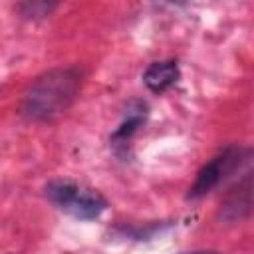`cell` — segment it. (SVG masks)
I'll return each mask as SVG.
<instances>
[{"label":"cell","instance_id":"52a82bcc","mask_svg":"<svg viewBox=\"0 0 254 254\" xmlns=\"http://www.w3.org/2000/svg\"><path fill=\"white\" fill-rule=\"evenodd\" d=\"M58 4L54 2H46V0H32V2H22L18 4V10L24 18L30 20H38V18H46L56 10Z\"/></svg>","mask_w":254,"mask_h":254},{"label":"cell","instance_id":"6da1fadb","mask_svg":"<svg viewBox=\"0 0 254 254\" xmlns=\"http://www.w3.org/2000/svg\"><path fill=\"white\" fill-rule=\"evenodd\" d=\"M81 87L77 67H56L36 77L22 95L20 115L34 123L54 121L69 109Z\"/></svg>","mask_w":254,"mask_h":254},{"label":"cell","instance_id":"277c9868","mask_svg":"<svg viewBox=\"0 0 254 254\" xmlns=\"http://www.w3.org/2000/svg\"><path fill=\"white\" fill-rule=\"evenodd\" d=\"M254 212V181H244L220 204L218 216L224 222H240Z\"/></svg>","mask_w":254,"mask_h":254},{"label":"cell","instance_id":"7a4b0ae2","mask_svg":"<svg viewBox=\"0 0 254 254\" xmlns=\"http://www.w3.org/2000/svg\"><path fill=\"white\" fill-rule=\"evenodd\" d=\"M44 194L58 210L79 220H95L107 208V200L95 189L73 181H52L46 185Z\"/></svg>","mask_w":254,"mask_h":254},{"label":"cell","instance_id":"3957f363","mask_svg":"<svg viewBox=\"0 0 254 254\" xmlns=\"http://www.w3.org/2000/svg\"><path fill=\"white\" fill-rule=\"evenodd\" d=\"M244 159V151L236 149V147H226L222 153H218L216 157H212L196 175L194 185L189 190V198H198L204 196L206 192H210L214 187H218V183L230 175L234 171V167Z\"/></svg>","mask_w":254,"mask_h":254},{"label":"cell","instance_id":"ba28073f","mask_svg":"<svg viewBox=\"0 0 254 254\" xmlns=\"http://www.w3.org/2000/svg\"><path fill=\"white\" fill-rule=\"evenodd\" d=\"M187 254H218L214 250H196V252H187Z\"/></svg>","mask_w":254,"mask_h":254},{"label":"cell","instance_id":"8992f818","mask_svg":"<svg viewBox=\"0 0 254 254\" xmlns=\"http://www.w3.org/2000/svg\"><path fill=\"white\" fill-rule=\"evenodd\" d=\"M147 113H149V107H147L145 101H139V99L131 101V103L127 105V109H125L123 121L119 123V127H117V129L113 131V135H111V143H113V145H125V143L137 133V129L145 123Z\"/></svg>","mask_w":254,"mask_h":254},{"label":"cell","instance_id":"5b68a950","mask_svg":"<svg viewBox=\"0 0 254 254\" xmlns=\"http://www.w3.org/2000/svg\"><path fill=\"white\" fill-rule=\"evenodd\" d=\"M181 77L179 64L175 60H163V62H153L149 67L143 71V83L151 93H165L171 89Z\"/></svg>","mask_w":254,"mask_h":254}]
</instances>
